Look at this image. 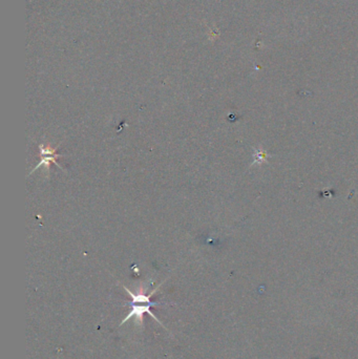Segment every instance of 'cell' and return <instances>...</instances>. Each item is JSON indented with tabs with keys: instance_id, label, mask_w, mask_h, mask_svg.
I'll use <instances>...</instances> for the list:
<instances>
[{
	"instance_id": "cell-1",
	"label": "cell",
	"mask_w": 358,
	"mask_h": 359,
	"mask_svg": "<svg viewBox=\"0 0 358 359\" xmlns=\"http://www.w3.org/2000/svg\"><path fill=\"white\" fill-rule=\"evenodd\" d=\"M124 289H125V291L131 296L132 301L130 302L131 311H130L129 314L123 319L122 324L128 322L132 316L138 317L139 319H141V317H142V315H143L144 313H148V314L154 319L155 322L161 324V322L159 321V319L155 317V315H154V314L151 312V310H150L152 306H158V305H159L158 303H153V302L150 301V297H151V295L155 292V290H154L153 292H151L149 295H144V294H142V293L133 294V293H132L131 291H129V289H127L126 287H124ZM161 325H162V324H161ZM162 326H163V325H162Z\"/></svg>"
},
{
	"instance_id": "cell-2",
	"label": "cell",
	"mask_w": 358,
	"mask_h": 359,
	"mask_svg": "<svg viewBox=\"0 0 358 359\" xmlns=\"http://www.w3.org/2000/svg\"><path fill=\"white\" fill-rule=\"evenodd\" d=\"M58 148H59V146H57L56 148H51V147H46L43 144L39 145V149H40V163H39V164L30 172V174H32L34 171H36L39 167H41V166H43V167L46 168V171H47V173L49 174L51 163L56 164L59 168H60L61 170H63V168L61 167V165L57 162V159H58V158L63 156L62 154H56V151H57Z\"/></svg>"
},
{
	"instance_id": "cell-3",
	"label": "cell",
	"mask_w": 358,
	"mask_h": 359,
	"mask_svg": "<svg viewBox=\"0 0 358 359\" xmlns=\"http://www.w3.org/2000/svg\"><path fill=\"white\" fill-rule=\"evenodd\" d=\"M313 359H317V358H313Z\"/></svg>"
}]
</instances>
